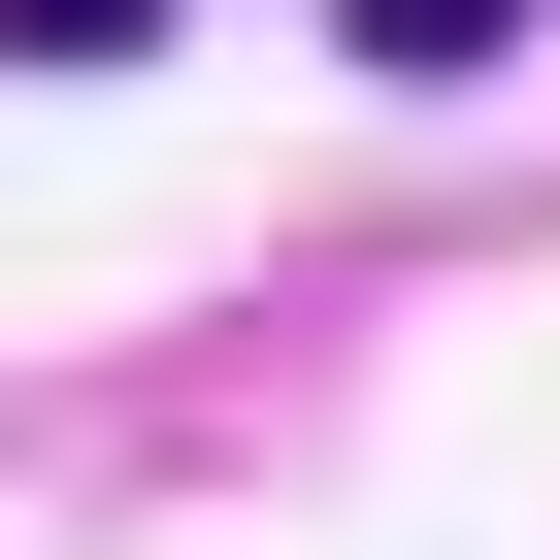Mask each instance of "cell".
<instances>
[{
    "mask_svg": "<svg viewBox=\"0 0 560 560\" xmlns=\"http://www.w3.org/2000/svg\"><path fill=\"white\" fill-rule=\"evenodd\" d=\"M330 34H363V67H429V100H462V67H494V34H527V0H330Z\"/></svg>",
    "mask_w": 560,
    "mask_h": 560,
    "instance_id": "cell-1",
    "label": "cell"
},
{
    "mask_svg": "<svg viewBox=\"0 0 560 560\" xmlns=\"http://www.w3.org/2000/svg\"><path fill=\"white\" fill-rule=\"evenodd\" d=\"M165 34V0H0V67H132Z\"/></svg>",
    "mask_w": 560,
    "mask_h": 560,
    "instance_id": "cell-2",
    "label": "cell"
}]
</instances>
